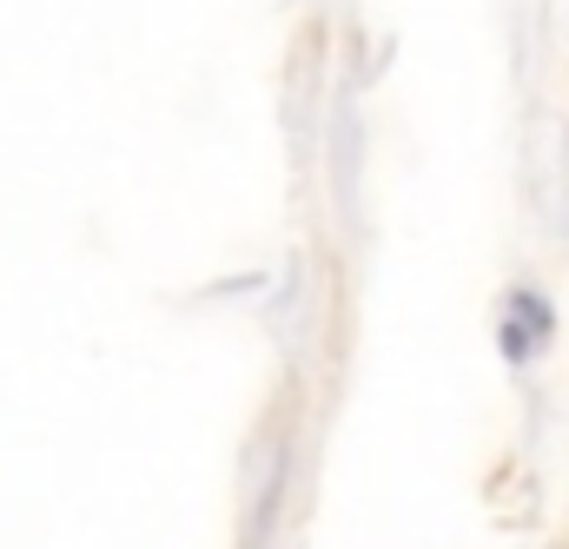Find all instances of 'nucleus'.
I'll list each match as a JSON object with an SVG mask.
<instances>
[{"mask_svg":"<svg viewBox=\"0 0 569 549\" xmlns=\"http://www.w3.org/2000/svg\"><path fill=\"white\" fill-rule=\"evenodd\" d=\"M557 331V318H550V305L537 298V291H510V311H503V351L510 358H537V345Z\"/></svg>","mask_w":569,"mask_h":549,"instance_id":"f257e3e1","label":"nucleus"}]
</instances>
